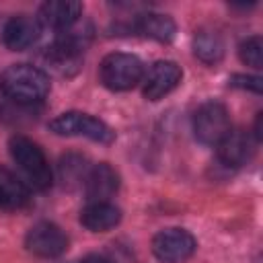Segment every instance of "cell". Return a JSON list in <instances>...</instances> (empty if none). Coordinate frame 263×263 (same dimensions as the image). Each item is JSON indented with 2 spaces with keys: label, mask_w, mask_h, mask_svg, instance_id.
Wrapping results in <instances>:
<instances>
[{
  "label": "cell",
  "mask_w": 263,
  "mask_h": 263,
  "mask_svg": "<svg viewBox=\"0 0 263 263\" xmlns=\"http://www.w3.org/2000/svg\"><path fill=\"white\" fill-rule=\"evenodd\" d=\"M51 88L49 76L31 64H12L0 76V90L18 105H33L47 97Z\"/></svg>",
  "instance_id": "cell-1"
},
{
  "label": "cell",
  "mask_w": 263,
  "mask_h": 263,
  "mask_svg": "<svg viewBox=\"0 0 263 263\" xmlns=\"http://www.w3.org/2000/svg\"><path fill=\"white\" fill-rule=\"evenodd\" d=\"M8 150L12 160L18 164V168L25 173L27 181L35 187V189H47L51 187L53 175H51V166L47 156L43 154V150L39 148V144H35L31 138L27 136H12L8 140Z\"/></svg>",
  "instance_id": "cell-2"
},
{
  "label": "cell",
  "mask_w": 263,
  "mask_h": 263,
  "mask_svg": "<svg viewBox=\"0 0 263 263\" xmlns=\"http://www.w3.org/2000/svg\"><path fill=\"white\" fill-rule=\"evenodd\" d=\"M99 76L109 90H129L144 78V64L134 53L115 51L103 58Z\"/></svg>",
  "instance_id": "cell-3"
},
{
  "label": "cell",
  "mask_w": 263,
  "mask_h": 263,
  "mask_svg": "<svg viewBox=\"0 0 263 263\" xmlns=\"http://www.w3.org/2000/svg\"><path fill=\"white\" fill-rule=\"evenodd\" d=\"M49 129L58 136L88 138L99 144H111L115 140V132L105 121L82 111H68L58 115L55 119L49 121Z\"/></svg>",
  "instance_id": "cell-4"
},
{
  "label": "cell",
  "mask_w": 263,
  "mask_h": 263,
  "mask_svg": "<svg viewBox=\"0 0 263 263\" xmlns=\"http://www.w3.org/2000/svg\"><path fill=\"white\" fill-rule=\"evenodd\" d=\"M230 129V115L222 103H203L193 115V134L205 146H216Z\"/></svg>",
  "instance_id": "cell-5"
},
{
  "label": "cell",
  "mask_w": 263,
  "mask_h": 263,
  "mask_svg": "<svg viewBox=\"0 0 263 263\" xmlns=\"http://www.w3.org/2000/svg\"><path fill=\"white\" fill-rule=\"evenodd\" d=\"M197 249L191 232L185 228H164L152 238V253L162 263H183Z\"/></svg>",
  "instance_id": "cell-6"
},
{
  "label": "cell",
  "mask_w": 263,
  "mask_h": 263,
  "mask_svg": "<svg viewBox=\"0 0 263 263\" xmlns=\"http://www.w3.org/2000/svg\"><path fill=\"white\" fill-rule=\"evenodd\" d=\"M25 247L29 253L43 257V259H55L66 253L68 249V236L64 230L53 222H37L29 228L25 236Z\"/></svg>",
  "instance_id": "cell-7"
},
{
  "label": "cell",
  "mask_w": 263,
  "mask_h": 263,
  "mask_svg": "<svg viewBox=\"0 0 263 263\" xmlns=\"http://www.w3.org/2000/svg\"><path fill=\"white\" fill-rule=\"evenodd\" d=\"M181 78H183V70L177 62L158 60L144 76V97L148 101H160L179 86Z\"/></svg>",
  "instance_id": "cell-8"
},
{
  "label": "cell",
  "mask_w": 263,
  "mask_h": 263,
  "mask_svg": "<svg viewBox=\"0 0 263 263\" xmlns=\"http://www.w3.org/2000/svg\"><path fill=\"white\" fill-rule=\"evenodd\" d=\"M216 148H218V158L226 166H242L251 160L255 152V138L247 129L230 127L228 134L216 144Z\"/></svg>",
  "instance_id": "cell-9"
},
{
  "label": "cell",
  "mask_w": 263,
  "mask_h": 263,
  "mask_svg": "<svg viewBox=\"0 0 263 263\" xmlns=\"http://www.w3.org/2000/svg\"><path fill=\"white\" fill-rule=\"evenodd\" d=\"M82 14V4L76 0H49L41 4L37 21L41 27H49L58 33L72 29Z\"/></svg>",
  "instance_id": "cell-10"
},
{
  "label": "cell",
  "mask_w": 263,
  "mask_h": 263,
  "mask_svg": "<svg viewBox=\"0 0 263 263\" xmlns=\"http://www.w3.org/2000/svg\"><path fill=\"white\" fill-rule=\"evenodd\" d=\"M41 35V23L37 16L29 14H16L6 21L2 29V41L8 49L12 51H23L29 49Z\"/></svg>",
  "instance_id": "cell-11"
},
{
  "label": "cell",
  "mask_w": 263,
  "mask_h": 263,
  "mask_svg": "<svg viewBox=\"0 0 263 263\" xmlns=\"http://www.w3.org/2000/svg\"><path fill=\"white\" fill-rule=\"evenodd\" d=\"M82 183H84V193L90 201H107L119 189V175L111 164L99 162L86 171Z\"/></svg>",
  "instance_id": "cell-12"
},
{
  "label": "cell",
  "mask_w": 263,
  "mask_h": 263,
  "mask_svg": "<svg viewBox=\"0 0 263 263\" xmlns=\"http://www.w3.org/2000/svg\"><path fill=\"white\" fill-rule=\"evenodd\" d=\"M121 222V210L109 201H90L80 212V224L90 232H107Z\"/></svg>",
  "instance_id": "cell-13"
},
{
  "label": "cell",
  "mask_w": 263,
  "mask_h": 263,
  "mask_svg": "<svg viewBox=\"0 0 263 263\" xmlns=\"http://www.w3.org/2000/svg\"><path fill=\"white\" fill-rule=\"evenodd\" d=\"M31 191L29 187L6 166L0 164V210L16 212L29 205Z\"/></svg>",
  "instance_id": "cell-14"
},
{
  "label": "cell",
  "mask_w": 263,
  "mask_h": 263,
  "mask_svg": "<svg viewBox=\"0 0 263 263\" xmlns=\"http://www.w3.org/2000/svg\"><path fill=\"white\" fill-rule=\"evenodd\" d=\"M136 29L144 37L154 39V41H160V43L173 41L175 39V33H177L175 21L171 16H166V14H160V12H146V14L138 16Z\"/></svg>",
  "instance_id": "cell-15"
},
{
  "label": "cell",
  "mask_w": 263,
  "mask_h": 263,
  "mask_svg": "<svg viewBox=\"0 0 263 263\" xmlns=\"http://www.w3.org/2000/svg\"><path fill=\"white\" fill-rule=\"evenodd\" d=\"M193 53L203 62V64H216L224 55V41L216 31L201 29L193 37Z\"/></svg>",
  "instance_id": "cell-16"
},
{
  "label": "cell",
  "mask_w": 263,
  "mask_h": 263,
  "mask_svg": "<svg viewBox=\"0 0 263 263\" xmlns=\"http://www.w3.org/2000/svg\"><path fill=\"white\" fill-rule=\"evenodd\" d=\"M238 55L242 60V64L251 66V68H261L263 66V39L259 35L247 37L240 45H238Z\"/></svg>",
  "instance_id": "cell-17"
},
{
  "label": "cell",
  "mask_w": 263,
  "mask_h": 263,
  "mask_svg": "<svg viewBox=\"0 0 263 263\" xmlns=\"http://www.w3.org/2000/svg\"><path fill=\"white\" fill-rule=\"evenodd\" d=\"M261 78L259 76H247V74H234L230 78V86H236V88H245V90H251V92H257L261 95Z\"/></svg>",
  "instance_id": "cell-18"
},
{
  "label": "cell",
  "mask_w": 263,
  "mask_h": 263,
  "mask_svg": "<svg viewBox=\"0 0 263 263\" xmlns=\"http://www.w3.org/2000/svg\"><path fill=\"white\" fill-rule=\"evenodd\" d=\"M78 263H113L111 259H107V257H103V255H86L82 261H78Z\"/></svg>",
  "instance_id": "cell-19"
}]
</instances>
